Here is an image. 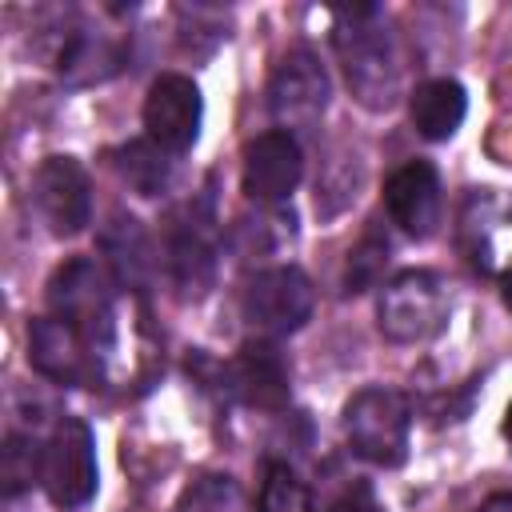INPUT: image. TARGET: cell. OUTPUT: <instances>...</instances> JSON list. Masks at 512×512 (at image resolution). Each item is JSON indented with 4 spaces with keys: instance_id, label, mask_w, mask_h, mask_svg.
<instances>
[{
    "instance_id": "6da1fadb",
    "label": "cell",
    "mask_w": 512,
    "mask_h": 512,
    "mask_svg": "<svg viewBox=\"0 0 512 512\" xmlns=\"http://www.w3.org/2000/svg\"><path fill=\"white\" fill-rule=\"evenodd\" d=\"M332 44H336V56L344 64L352 96L372 112L388 108L396 100V88H400V64H396V48H392V36L384 28L380 8L376 4L336 8Z\"/></svg>"
},
{
    "instance_id": "7a4b0ae2",
    "label": "cell",
    "mask_w": 512,
    "mask_h": 512,
    "mask_svg": "<svg viewBox=\"0 0 512 512\" xmlns=\"http://www.w3.org/2000/svg\"><path fill=\"white\" fill-rule=\"evenodd\" d=\"M408 428H412V404L404 392L372 384L360 388L344 404V436L348 448L376 464V468H396L408 456Z\"/></svg>"
},
{
    "instance_id": "3957f363",
    "label": "cell",
    "mask_w": 512,
    "mask_h": 512,
    "mask_svg": "<svg viewBox=\"0 0 512 512\" xmlns=\"http://www.w3.org/2000/svg\"><path fill=\"white\" fill-rule=\"evenodd\" d=\"M48 304H52V316L68 320L96 356H104L112 348V340H116L112 288L92 260L76 256V260L60 264L48 280Z\"/></svg>"
},
{
    "instance_id": "277c9868",
    "label": "cell",
    "mask_w": 512,
    "mask_h": 512,
    "mask_svg": "<svg viewBox=\"0 0 512 512\" xmlns=\"http://www.w3.org/2000/svg\"><path fill=\"white\" fill-rule=\"evenodd\" d=\"M444 320H448V292H444V280L436 272L408 268L380 288L376 324L388 340L420 344V340L436 336L444 328Z\"/></svg>"
},
{
    "instance_id": "5b68a950",
    "label": "cell",
    "mask_w": 512,
    "mask_h": 512,
    "mask_svg": "<svg viewBox=\"0 0 512 512\" xmlns=\"http://www.w3.org/2000/svg\"><path fill=\"white\" fill-rule=\"evenodd\" d=\"M96 440L92 428L76 416H64L56 424V432L44 440V460H40V484L44 496L72 512L84 508L96 496Z\"/></svg>"
},
{
    "instance_id": "8992f818",
    "label": "cell",
    "mask_w": 512,
    "mask_h": 512,
    "mask_svg": "<svg viewBox=\"0 0 512 512\" xmlns=\"http://www.w3.org/2000/svg\"><path fill=\"white\" fill-rule=\"evenodd\" d=\"M244 320L264 336H288L312 316V280L296 264L264 268L244 288Z\"/></svg>"
},
{
    "instance_id": "52a82bcc",
    "label": "cell",
    "mask_w": 512,
    "mask_h": 512,
    "mask_svg": "<svg viewBox=\"0 0 512 512\" xmlns=\"http://www.w3.org/2000/svg\"><path fill=\"white\" fill-rule=\"evenodd\" d=\"M328 96H332V80L320 56L308 48H292L268 80V112L276 116V124H284V132L316 128L328 108Z\"/></svg>"
},
{
    "instance_id": "ba28073f",
    "label": "cell",
    "mask_w": 512,
    "mask_h": 512,
    "mask_svg": "<svg viewBox=\"0 0 512 512\" xmlns=\"http://www.w3.org/2000/svg\"><path fill=\"white\" fill-rule=\"evenodd\" d=\"M32 204L52 236H76L92 220V180L80 160L48 156L32 176Z\"/></svg>"
},
{
    "instance_id": "9c48e42d",
    "label": "cell",
    "mask_w": 512,
    "mask_h": 512,
    "mask_svg": "<svg viewBox=\"0 0 512 512\" xmlns=\"http://www.w3.org/2000/svg\"><path fill=\"white\" fill-rule=\"evenodd\" d=\"M200 120H204V100H200V88L188 76L168 72V76L152 80V88L144 96L148 140H156L172 156L188 152L200 136Z\"/></svg>"
},
{
    "instance_id": "30bf717a",
    "label": "cell",
    "mask_w": 512,
    "mask_h": 512,
    "mask_svg": "<svg viewBox=\"0 0 512 512\" xmlns=\"http://www.w3.org/2000/svg\"><path fill=\"white\" fill-rule=\"evenodd\" d=\"M168 272L172 280L200 296L216 276V220L208 200H188L168 228Z\"/></svg>"
},
{
    "instance_id": "8fae6325",
    "label": "cell",
    "mask_w": 512,
    "mask_h": 512,
    "mask_svg": "<svg viewBox=\"0 0 512 512\" xmlns=\"http://www.w3.org/2000/svg\"><path fill=\"white\" fill-rule=\"evenodd\" d=\"M304 176V152L292 132L272 128L244 144V192L256 204H280Z\"/></svg>"
},
{
    "instance_id": "7c38bea8",
    "label": "cell",
    "mask_w": 512,
    "mask_h": 512,
    "mask_svg": "<svg viewBox=\"0 0 512 512\" xmlns=\"http://www.w3.org/2000/svg\"><path fill=\"white\" fill-rule=\"evenodd\" d=\"M460 244L472 268L512 276V208L492 192H472L460 216Z\"/></svg>"
},
{
    "instance_id": "4fadbf2b",
    "label": "cell",
    "mask_w": 512,
    "mask_h": 512,
    "mask_svg": "<svg viewBox=\"0 0 512 512\" xmlns=\"http://www.w3.org/2000/svg\"><path fill=\"white\" fill-rule=\"evenodd\" d=\"M224 380V392L248 408H260V412H280L288 404V364L284 356L264 344V340H252L244 344L220 372Z\"/></svg>"
},
{
    "instance_id": "5bb4252c",
    "label": "cell",
    "mask_w": 512,
    "mask_h": 512,
    "mask_svg": "<svg viewBox=\"0 0 512 512\" xmlns=\"http://www.w3.org/2000/svg\"><path fill=\"white\" fill-rule=\"evenodd\" d=\"M28 360L56 384H88L96 376V352L60 316H36L28 328Z\"/></svg>"
},
{
    "instance_id": "9a60e30c",
    "label": "cell",
    "mask_w": 512,
    "mask_h": 512,
    "mask_svg": "<svg viewBox=\"0 0 512 512\" xmlns=\"http://www.w3.org/2000/svg\"><path fill=\"white\" fill-rule=\"evenodd\" d=\"M384 208L400 232L424 240L436 232L440 220V176L428 160H408L384 180Z\"/></svg>"
},
{
    "instance_id": "2e32d148",
    "label": "cell",
    "mask_w": 512,
    "mask_h": 512,
    "mask_svg": "<svg viewBox=\"0 0 512 512\" xmlns=\"http://www.w3.org/2000/svg\"><path fill=\"white\" fill-rule=\"evenodd\" d=\"M464 112H468V96L448 76H436V80L416 84V92L408 100V116H412V124H416V132L424 140H448V136H456V128L464 124Z\"/></svg>"
},
{
    "instance_id": "e0dca14e",
    "label": "cell",
    "mask_w": 512,
    "mask_h": 512,
    "mask_svg": "<svg viewBox=\"0 0 512 512\" xmlns=\"http://www.w3.org/2000/svg\"><path fill=\"white\" fill-rule=\"evenodd\" d=\"M112 164H116L120 180L132 192H140V196H156L172 180V152H164L156 140H132V144H124L112 156Z\"/></svg>"
},
{
    "instance_id": "ac0fdd59",
    "label": "cell",
    "mask_w": 512,
    "mask_h": 512,
    "mask_svg": "<svg viewBox=\"0 0 512 512\" xmlns=\"http://www.w3.org/2000/svg\"><path fill=\"white\" fill-rule=\"evenodd\" d=\"M104 252L112 256V268H116V276H120L128 288H140L144 276L152 272L148 236H144V228H140L132 216H112V224H108V232H104Z\"/></svg>"
},
{
    "instance_id": "d6986e66",
    "label": "cell",
    "mask_w": 512,
    "mask_h": 512,
    "mask_svg": "<svg viewBox=\"0 0 512 512\" xmlns=\"http://www.w3.org/2000/svg\"><path fill=\"white\" fill-rule=\"evenodd\" d=\"M176 512H248V500L240 480H232L228 472H200L184 484Z\"/></svg>"
},
{
    "instance_id": "ffe728a7",
    "label": "cell",
    "mask_w": 512,
    "mask_h": 512,
    "mask_svg": "<svg viewBox=\"0 0 512 512\" xmlns=\"http://www.w3.org/2000/svg\"><path fill=\"white\" fill-rule=\"evenodd\" d=\"M112 68H116V52H112L104 40L88 36V32H72L68 44H64L60 56H56V72H60L64 80H72V84L100 80V76H108Z\"/></svg>"
},
{
    "instance_id": "44dd1931",
    "label": "cell",
    "mask_w": 512,
    "mask_h": 512,
    "mask_svg": "<svg viewBox=\"0 0 512 512\" xmlns=\"http://www.w3.org/2000/svg\"><path fill=\"white\" fill-rule=\"evenodd\" d=\"M256 512H312V492L284 460H272L260 480Z\"/></svg>"
},
{
    "instance_id": "7402d4cb",
    "label": "cell",
    "mask_w": 512,
    "mask_h": 512,
    "mask_svg": "<svg viewBox=\"0 0 512 512\" xmlns=\"http://www.w3.org/2000/svg\"><path fill=\"white\" fill-rule=\"evenodd\" d=\"M40 460H44V444H36L24 432H8V440L0 448L4 496H20L24 488H32V480H40Z\"/></svg>"
},
{
    "instance_id": "603a6c76",
    "label": "cell",
    "mask_w": 512,
    "mask_h": 512,
    "mask_svg": "<svg viewBox=\"0 0 512 512\" xmlns=\"http://www.w3.org/2000/svg\"><path fill=\"white\" fill-rule=\"evenodd\" d=\"M384 260H388V240L376 236V232H368V236L348 252L344 292H364V288H372L376 276H380V268H384Z\"/></svg>"
},
{
    "instance_id": "cb8c5ba5",
    "label": "cell",
    "mask_w": 512,
    "mask_h": 512,
    "mask_svg": "<svg viewBox=\"0 0 512 512\" xmlns=\"http://www.w3.org/2000/svg\"><path fill=\"white\" fill-rule=\"evenodd\" d=\"M328 512H384V508H380V500H376L372 484H364V480H360V484L344 488Z\"/></svg>"
},
{
    "instance_id": "d4e9b609",
    "label": "cell",
    "mask_w": 512,
    "mask_h": 512,
    "mask_svg": "<svg viewBox=\"0 0 512 512\" xmlns=\"http://www.w3.org/2000/svg\"><path fill=\"white\" fill-rule=\"evenodd\" d=\"M476 512H512V492H496V496H488Z\"/></svg>"
},
{
    "instance_id": "484cf974",
    "label": "cell",
    "mask_w": 512,
    "mask_h": 512,
    "mask_svg": "<svg viewBox=\"0 0 512 512\" xmlns=\"http://www.w3.org/2000/svg\"><path fill=\"white\" fill-rule=\"evenodd\" d=\"M504 436L512 440V404H508V412H504Z\"/></svg>"
},
{
    "instance_id": "4316f807",
    "label": "cell",
    "mask_w": 512,
    "mask_h": 512,
    "mask_svg": "<svg viewBox=\"0 0 512 512\" xmlns=\"http://www.w3.org/2000/svg\"><path fill=\"white\" fill-rule=\"evenodd\" d=\"M504 300H508V308H512V276H504Z\"/></svg>"
}]
</instances>
